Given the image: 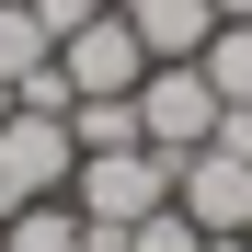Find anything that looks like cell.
Returning <instances> with one entry per match:
<instances>
[{
	"label": "cell",
	"instance_id": "obj_14",
	"mask_svg": "<svg viewBox=\"0 0 252 252\" xmlns=\"http://www.w3.org/2000/svg\"><path fill=\"white\" fill-rule=\"evenodd\" d=\"M206 252H241V241H206Z\"/></svg>",
	"mask_w": 252,
	"mask_h": 252
},
{
	"label": "cell",
	"instance_id": "obj_9",
	"mask_svg": "<svg viewBox=\"0 0 252 252\" xmlns=\"http://www.w3.org/2000/svg\"><path fill=\"white\" fill-rule=\"evenodd\" d=\"M69 138L80 149H126V138H138V92H80L69 103Z\"/></svg>",
	"mask_w": 252,
	"mask_h": 252
},
{
	"label": "cell",
	"instance_id": "obj_13",
	"mask_svg": "<svg viewBox=\"0 0 252 252\" xmlns=\"http://www.w3.org/2000/svg\"><path fill=\"white\" fill-rule=\"evenodd\" d=\"M0 126H12V80H0Z\"/></svg>",
	"mask_w": 252,
	"mask_h": 252
},
{
	"label": "cell",
	"instance_id": "obj_11",
	"mask_svg": "<svg viewBox=\"0 0 252 252\" xmlns=\"http://www.w3.org/2000/svg\"><path fill=\"white\" fill-rule=\"evenodd\" d=\"M115 252H206V229L184 218V206H149V218H138V229H126Z\"/></svg>",
	"mask_w": 252,
	"mask_h": 252
},
{
	"label": "cell",
	"instance_id": "obj_8",
	"mask_svg": "<svg viewBox=\"0 0 252 252\" xmlns=\"http://www.w3.org/2000/svg\"><path fill=\"white\" fill-rule=\"evenodd\" d=\"M46 58H58L46 12H34V0H0V80H23V69H46Z\"/></svg>",
	"mask_w": 252,
	"mask_h": 252
},
{
	"label": "cell",
	"instance_id": "obj_16",
	"mask_svg": "<svg viewBox=\"0 0 252 252\" xmlns=\"http://www.w3.org/2000/svg\"><path fill=\"white\" fill-rule=\"evenodd\" d=\"M0 218H12V206H0Z\"/></svg>",
	"mask_w": 252,
	"mask_h": 252
},
{
	"label": "cell",
	"instance_id": "obj_1",
	"mask_svg": "<svg viewBox=\"0 0 252 252\" xmlns=\"http://www.w3.org/2000/svg\"><path fill=\"white\" fill-rule=\"evenodd\" d=\"M69 206L92 218V252H115L126 229L149 218V206H172V160H160L149 138H126V149H80V172H69Z\"/></svg>",
	"mask_w": 252,
	"mask_h": 252
},
{
	"label": "cell",
	"instance_id": "obj_2",
	"mask_svg": "<svg viewBox=\"0 0 252 252\" xmlns=\"http://www.w3.org/2000/svg\"><path fill=\"white\" fill-rule=\"evenodd\" d=\"M69 172H80L69 115H23L12 103V126H0V206H46V195H69Z\"/></svg>",
	"mask_w": 252,
	"mask_h": 252
},
{
	"label": "cell",
	"instance_id": "obj_12",
	"mask_svg": "<svg viewBox=\"0 0 252 252\" xmlns=\"http://www.w3.org/2000/svg\"><path fill=\"white\" fill-rule=\"evenodd\" d=\"M218 23H252V0H218Z\"/></svg>",
	"mask_w": 252,
	"mask_h": 252
},
{
	"label": "cell",
	"instance_id": "obj_4",
	"mask_svg": "<svg viewBox=\"0 0 252 252\" xmlns=\"http://www.w3.org/2000/svg\"><path fill=\"white\" fill-rule=\"evenodd\" d=\"M172 206H184L206 241H241V229H252V160H241V149H218V138L184 149V160H172Z\"/></svg>",
	"mask_w": 252,
	"mask_h": 252
},
{
	"label": "cell",
	"instance_id": "obj_7",
	"mask_svg": "<svg viewBox=\"0 0 252 252\" xmlns=\"http://www.w3.org/2000/svg\"><path fill=\"white\" fill-rule=\"evenodd\" d=\"M0 252H92V218H80L69 195H46V206H12V218H0Z\"/></svg>",
	"mask_w": 252,
	"mask_h": 252
},
{
	"label": "cell",
	"instance_id": "obj_5",
	"mask_svg": "<svg viewBox=\"0 0 252 252\" xmlns=\"http://www.w3.org/2000/svg\"><path fill=\"white\" fill-rule=\"evenodd\" d=\"M58 69H69V92H138V80H149V46H138V23L103 0L92 23L58 34Z\"/></svg>",
	"mask_w": 252,
	"mask_h": 252
},
{
	"label": "cell",
	"instance_id": "obj_6",
	"mask_svg": "<svg viewBox=\"0 0 252 252\" xmlns=\"http://www.w3.org/2000/svg\"><path fill=\"white\" fill-rule=\"evenodd\" d=\"M115 12L138 23L149 69H172V58H206V34H218V0H115Z\"/></svg>",
	"mask_w": 252,
	"mask_h": 252
},
{
	"label": "cell",
	"instance_id": "obj_15",
	"mask_svg": "<svg viewBox=\"0 0 252 252\" xmlns=\"http://www.w3.org/2000/svg\"><path fill=\"white\" fill-rule=\"evenodd\" d=\"M241 252H252V229H241Z\"/></svg>",
	"mask_w": 252,
	"mask_h": 252
},
{
	"label": "cell",
	"instance_id": "obj_10",
	"mask_svg": "<svg viewBox=\"0 0 252 252\" xmlns=\"http://www.w3.org/2000/svg\"><path fill=\"white\" fill-rule=\"evenodd\" d=\"M195 69H206V92H218V103H252V23H218Z\"/></svg>",
	"mask_w": 252,
	"mask_h": 252
},
{
	"label": "cell",
	"instance_id": "obj_3",
	"mask_svg": "<svg viewBox=\"0 0 252 252\" xmlns=\"http://www.w3.org/2000/svg\"><path fill=\"white\" fill-rule=\"evenodd\" d=\"M138 138H149L160 160H184V149L218 138V92H206V69H195V58H172V69H149V80H138Z\"/></svg>",
	"mask_w": 252,
	"mask_h": 252
}]
</instances>
